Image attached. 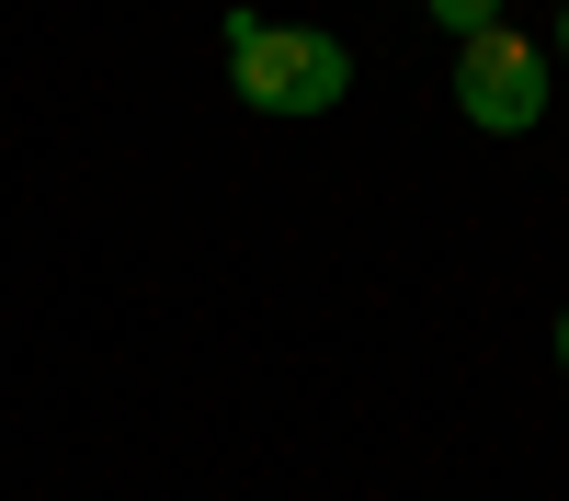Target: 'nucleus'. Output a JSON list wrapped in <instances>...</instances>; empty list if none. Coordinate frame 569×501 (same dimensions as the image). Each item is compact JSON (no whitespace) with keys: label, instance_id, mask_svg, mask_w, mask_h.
<instances>
[{"label":"nucleus","instance_id":"1","mask_svg":"<svg viewBox=\"0 0 569 501\" xmlns=\"http://www.w3.org/2000/svg\"><path fill=\"white\" fill-rule=\"evenodd\" d=\"M228 80H240L251 114H330L353 91V58H342V34H319V23L228 12Z\"/></svg>","mask_w":569,"mask_h":501},{"label":"nucleus","instance_id":"2","mask_svg":"<svg viewBox=\"0 0 569 501\" xmlns=\"http://www.w3.org/2000/svg\"><path fill=\"white\" fill-rule=\"evenodd\" d=\"M547 46L536 34H512V23H490V34H467L456 46V114L479 126V137H525L536 114H547Z\"/></svg>","mask_w":569,"mask_h":501},{"label":"nucleus","instance_id":"3","mask_svg":"<svg viewBox=\"0 0 569 501\" xmlns=\"http://www.w3.org/2000/svg\"><path fill=\"white\" fill-rule=\"evenodd\" d=\"M433 23L467 46V34H490V23H501V0H433Z\"/></svg>","mask_w":569,"mask_h":501},{"label":"nucleus","instance_id":"4","mask_svg":"<svg viewBox=\"0 0 569 501\" xmlns=\"http://www.w3.org/2000/svg\"><path fill=\"white\" fill-rule=\"evenodd\" d=\"M547 69H569V0H558V23H547Z\"/></svg>","mask_w":569,"mask_h":501},{"label":"nucleus","instance_id":"5","mask_svg":"<svg viewBox=\"0 0 569 501\" xmlns=\"http://www.w3.org/2000/svg\"><path fill=\"white\" fill-rule=\"evenodd\" d=\"M558 364H569V308H558Z\"/></svg>","mask_w":569,"mask_h":501}]
</instances>
